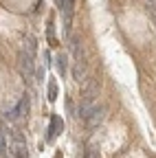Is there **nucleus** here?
Here are the masks:
<instances>
[{
	"label": "nucleus",
	"mask_w": 156,
	"mask_h": 158,
	"mask_svg": "<svg viewBox=\"0 0 156 158\" xmlns=\"http://www.w3.org/2000/svg\"><path fill=\"white\" fill-rule=\"evenodd\" d=\"M60 130H62V118L55 114V116L51 118V127H48V141H53V138H55L57 134H60Z\"/></svg>",
	"instance_id": "nucleus-2"
},
{
	"label": "nucleus",
	"mask_w": 156,
	"mask_h": 158,
	"mask_svg": "<svg viewBox=\"0 0 156 158\" xmlns=\"http://www.w3.org/2000/svg\"><path fill=\"white\" fill-rule=\"evenodd\" d=\"M57 70H60L62 75L66 73V59H64L62 55H60V57H57Z\"/></svg>",
	"instance_id": "nucleus-3"
},
{
	"label": "nucleus",
	"mask_w": 156,
	"mask_h": 158,
	"mask_svg": "<svg viewBox=\"0 0 156 158\" xmlns=\"http://www.w3.org/2000/svg\"><path fill=\"white\" fill-rule=\"evenodd\" d=\"M55 97H57V84H55V81H51V86H48V99L53 101Z\"/></svg>",
	"instance_id": "nucleus-4"
},
{
	"label": "nucleus",
	"mask_w": 156,
	"mask_h": 158,
	"mask_svg": "<svg viewBox=\"0 0 156 158\" xmlns=\"http://www.w3.org/2000/svg\"><path fill=\"white\" fill-rule=\"evenodd\" d=\"M7 156H9V158H29L27 141L22 138V134H20V132H9V141H7Z\"/></svg>",
	"instance_id": "nucleus-1"
}]
</instances>
